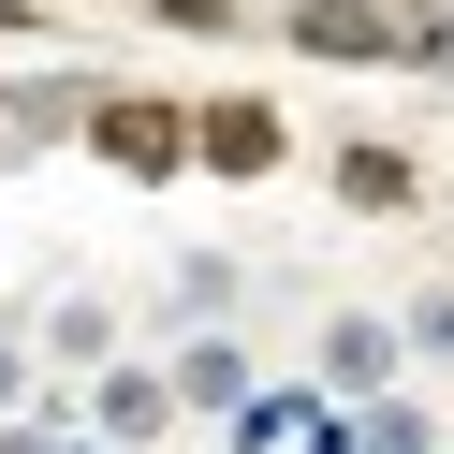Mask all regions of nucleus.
<instances>
[{
  "mask_svg": "<svg viewBox=\"0 0 454 454\" xmlns=\"http://www.w3.org/2000/svg\"><path fill=\"white\" fill-rule=\"evenodd\" d=\"M15 381H30V352H15V337H0V411H15Z\"/></svg>",
  "mask_w": 454,
  "mask_h": 454,
  "instance_id": "11",
  "label": "nucleus"
},
{
  "mask_svg": "<svg viewBox=\"0 0 454 454\" xmlns=\"http://www.w3.org/2000/svg\"><path fill=\"white\" fill-rule=\"evenodd\" d=\"M294 44H308V59H381L395 0H294Z\"/></svg>",
  "mask_w": 454,
  "mask_h": 454,
  "instance_id": "3",
  "label": "nucleus"
},
{
  "mask_svg": "<svg viewBox=\"0 0 454 454\" xmlns=\"http://www.w3.org/2000/svg\"><path fill=\"white\" fill-rule=\"evenodd\" d=\"M278 147H294L278 103H206L191 118V161H220V176H278Z\"/></svg>",
  "mask_w": 454,
  "mask_h": 454,
  "instance_id": "1",
  "label": "nucleus"
},
{
  "mask_svg": "<svg viewBox=\"0 0 454 454\" xmlns=\"http://www.w3.org/2000/svg\"><path fill=\"white\" fill-rule=\"evenodd\" d=\"M337 206H411V147H337Z\"/></svg>",
  "mask_w": 454,
  "mask_h": 454,
  "instance_id": "6",
  "label": "nucleus"
},
{
  "mask_svg": "<svg viewBox=\"0 0 454 454\" xmlns=\"http://www.w3.org/2000/svg\"><path fill=\"white\" fill-rule=\"evenodd\" d=\"M103 440H161V425H176V381H161V366H103Z\"/></svg>",
  "mask_w": 454,
  "mask_h": 454,
  "instance_id": "4",
  "label": "nucleus"
},
{
  "mask_svg": "<svg viewBox=\"0 0 454 454\" xmlns=\"http://www.w3.org/2000/svg\"><path fill=\"white\" fill-rule=\"evenodd\" d=\"M323 381L337 395H381L395 381V323H323Z\"/></svg>",
  "mask_w": 454,
  "mask_h": 454,
  "instance_id": "5",
  "label": "nucleus"
},
{
  "mask_svg": "<svg viewBox=\"0 0 454 454\" xmlns=\"http://www.w3.org/2000/svg\"><path fill=\"white\" fill-rule=\"evenodd\" d=\"M44 352H59V366H118V308H103V294H74L59 323H44Z\"/></svg>",
  "mask_w": 454,
  "mask_h": 454,
  "instance_id": "8",
  "label": "nucleus"
},
{
  "mask_svg": "<svg viewBox=\"0 0 454 454\" xmlns=\"http://www.w3.org/2000/svg\"><path fill=\"white\" fill-rule=\"evenodd\" d=\"M395 337H411L425 366H454V278H440V294H425V308H411V323H395Z\"/></svg>",
  "mask_w": 454,
  "mask_h": 454,
  "instance_id": "10",
  "label": "nucleus"
},
{
  "mask_svg": "<svg viewBox=\"0 0 454 454\" xmlns=\"http://www.w3.org/2000/svg\"><path fill=\"white\" fill-rule=\"evenodd\" d=\"M89 147H103V161H132V176H176V161H191V118H176V103H103Z\"/></svg>",
  "mask_w": 454,
  "mask_h": 454,
  "instance_id": "2",
  "label": "nucleus"
},
{
  "mask_svg": "<svg viewBox=\"0 0 454 454\" xmlns=\"http://www.w3.org/2000/svg\"><path fill=\"white\" fill-rule=\"evenodd\" d=\"M352 454H425V411H411V395H366V425H352Z\"/></svg>",
  "mask_w": 454,
  "mask_h": 454,
  "instance_id": "9",
  "label": "nucleus"
},
{
  "mask_svg": "<svg viewBox=\"0 0 454 454\" xmlns=\"http://www.w3.org/2000/svg\"><path fill=\"white\" fill-rule=\"evenodd\" d=\"M176 395H191V411H235V395H249V352H235V337H191V352H176Z\"/></svg>",
  "mask_w": 454,
  "mask_h": 454,
  "instance_id": "7",
  "label": "nucleus"
},
{
  "mask_svg": "<svg viewBox=\"0 0 454 454\" xmlns=\"http://www.w3.org/2000/svg\"><path fill=\"white\" fill-rule=\"evenodd\" d=\"M0 454H44V440H15V425H0Z\"/></svg>",
  "mask_w": 454,
  "mask_h": 454,
  "instance_id": "12",
  "label": "nucleus"
}]
</instances>
